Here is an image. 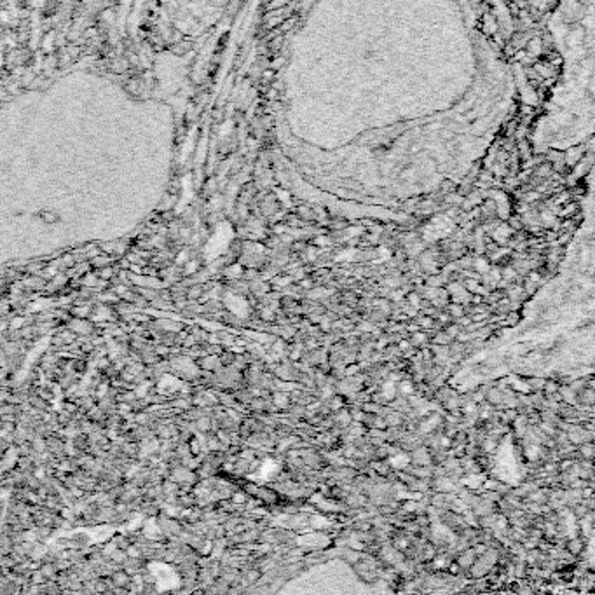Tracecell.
Here are the masks:
<instances>
[{
	"label": "cell",
	"instance_id": "5b68a950",
	"mask_svg": "<svg viewBox=\"0 0 595 595\" xmlns=\"http://www.w3.org/2000/svg\"><path fill=\"white\" fill-rule=\"evenodd\" d=\"M541 391H543V395H545V396H553L555 393L561 391V384H559V382H555V381H546Z\"/></svg>",
	"mask_w": 595,
	"mask_h": 595
},
{
	"label": "cell",
	"instance_id": "4fadbf2b",
	"mask_svg": "<svg viewBox=\"0 0 595 595\" xmlns=\"http://www.w3.org/2000/svg\"><path fill=\"white\" fill-rule=\"evenodd\" d=\"M510 224L511 227H513V229H520V227H522V224H520V220L517 218V216H513V218H510Z\"/></svg>",
	"mask_w": 595,
	"mask_h": 595
},
{
	"label": "cell",
	"instance_id": "5bb4252c",
	"mask_svg": "<svg viewBox=\"0 0 595 595\" xmlns=\"http://www.w3.org/2000/svg\"><path fill=\"white\" fill-rule=\"evenodd\" d=\"M276 403H278V405H286V396L285 395H276Z\"/></svg>",
	"mask_w": 595,
	"mask_h": 595
},
{
	"label": "cell",
	"instance_id": "3957f363",
	"mask_svg": "<svg viewBox=\"0 0 595 595\" xmlns=\"http://www.w3.org/2000/svg\"><path fill=\"white\" fill-rule=\"evenodd\" d=\"M389 463H391V466H393V468H398V470H407V468H408V463H412V456L400 452V454L391 456Z\"/></svg>",
	"mask_w": 595,
	"mask_h": 595
},
{
	"label": "cell",
	"instance_id": "ba28073f",
	"mask_svg": "<svg viewBox=\"0 0 595 595\" xmlns=\"http://www.w3.org/2000/svg\"><path fill=\"white\" fill-rule=\"evenodd\" d=\"M400 393H403V395H412L414 393V384L411 381H401L400 382Z\"/></svg>",
	"mask_w": 595,
	"mask_h": 595
},
{
	"label": "cell",
	"instance_id": "7c38bea8",
	"mask_svg": "<svg viewBox=\"0 0 595 595\" xmlns=\"http://www.w3.org/2000/svg\"><path fill=\"white\" fill-rule=\"evenodd\" d=\"M411 348H412V342H408V341H400V344H398V349H400V351H408Z\"/></svg>",
	"mask_w": 595,
	"mask_h": 595
},
{
	"label": "cell",
	"instance_id": "8fae6325",
	"mask_svg": "<svg viewBox=\"0 0 595 595\" xmlns=\"http://www.w3.org/2000/svg\"><path fill=\"white\" fill-rule=\"evenodd\" d=\"M408 302H411V304H412L414 307H417V309H419V302H421V299H419V295H417L416 291H414V293H411V295H408Z\"/></svg>",
	"mask_w": 595,
	"mask_h": 595
},
{
	"label": "cell",
	"instance_id": "8992f818",
	"mask_svg": "<svg viewBox=\"0 0 595 595\" xmlns=\"http://www.w3.org/2000/svg\"><path fill=\"white\" fill-rule=\"evenodd\" d=\"M447 311L451 313V316L454 318V320H458V318L464 316V306L461 304V302H452V304H449Z\"/></svg>",
	"mask_w": 595,
	"mask_h": 595
},
{
	"label": "cell",
	"instance_id": "7a4b0ae2",
	"mask_svg": "<svg viewBox=\"0 0 595 595\" xmlns=\"http://www.w3.org/2000/svg\"><path fill=\"white\" fill-rule=\"evenodd\" d=\"M578 401L583 405V407H593L595 405V391L593 388H583L578 391Z\"/></svg>",
	"mask_w": 595,
	"mask_h": 595
},
{
	"label": "cell",
	"instance_id": "9c48e42d",
	"mask_svg": "<svg viewBox=\"0 0 595 595\" xmlns=\"http://www.w3.org/2000/svg\"><path fill=\"white\" fill-rule=\"evenodd\" d=\"M557 316H559V311L557 309H546L545 311V320L555 321V320H557Z\"/></svg>",
	"mask_w": 595,
	"mask_h": 595
},
{
	"label": "cell",
	"instance_id": "30bf717a",
	"mask_svg": "<svg viewBox=\"0 0 595 595\" xmlns=\"http://www.w3.org/2000/svg\"><path fill=\"white\" fill-rule=\"evenodd\" d=\"M527 279L538 285V281H541V273H539V271H531L529 276H527Z\"/></svg>",
	"mask_w": 595,
	"mask_h": 595
},
{
	"label": "cell",
	"instance_id": "277c9868",
	"mask_svg": "<svg viewBox=\"0 0 595 595\" xmlns=\"http://www.w3.org/2000/svg\"><path fill=\"white\" fill-rule=\"evenodd\" d=\"M580 459H595V445L593 442H583L578 447Z\"/></svg>",
	"mask_w": 595,
	"mask_h": 595
},
{
	"label": "cell",
	"instance_id": "9a60e30c",
	"mask_svg": "<svg viewBox=\"0 0 595 595\" xmlns=\"http://www.w3.org/2000/svg\"><path fill=\"white\" fill-rule=\"evenodd\" d=\"M314 524H316V527H325L326 526V520L325 518H320V517H316L313 520Z\"/></svg>",
	"mask_w": 595,
	"mask_h": 595
},
{
	"label": "cell",
	"instance_id": "52a82bcc",
	"mask_svg": "<svg viewBox=\"0 0 595 595\" xmlns=\"http://www.w3.org/2000/svg\"><path fill=\"white\" fill-rule=\"evenodd\" d=\"M412 346H424L428 342V336L426 332H421V330H417V332L412 333Z\"/></svg>",
	"mask_w": 595,
	"mask_h": 595
},
{
	"label": "cell",
	"instance_id": "6da1fadb",
	"mask_svg": "<svg viewBox=\"0 0 595 595\" xmlns=\"http://www.w3.org/2000/svg\"><path fill=\"white\" fill-rule=\"evenodd\" d=\"M566 550L569 551L571 555H574V557H578L580 553L585 551V539H583V536H576V538H571L566 541Z\"/></svg>",
	"mask_w": 595,
	"mask_h": 595
}]
</instances>
